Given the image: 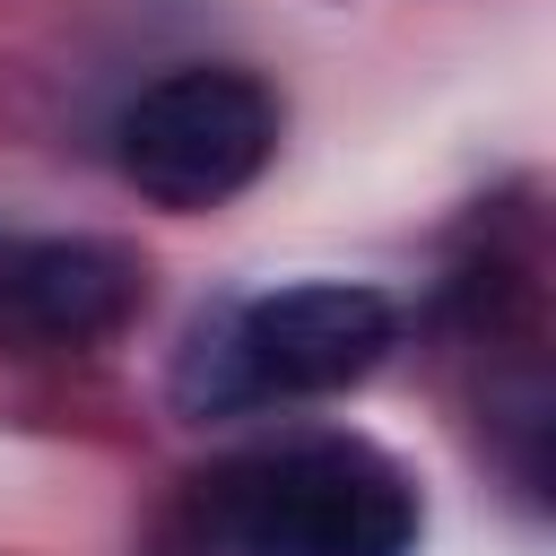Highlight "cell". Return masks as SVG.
<instances>
[{"label": "cell", "instance_id": "obj_4", "mask_svg": "<svg viewBox=\"0 0 556 556\" xmlns=\"http://www.w3.org/2000/svg\"><path fill=\"white\" fill-rule=\"evenodd\" d=\"M148 304V269L122 243L96 235H35L0 252V348L17 356H70L113 339Z\"/></svg>", "mask_w": 556, "mask_h": 556}, {"label": "cell", "instance_id": "obj_2", "mask_svg": "<svg viewBox=\"0 0 556 556\" xmlns=\"http://www.w3.org/2000/svg\"><path fill=\"white\" fill-rule=\"evenodd\" d=\"M243 556H417V486L356 434H304L226 478Z\"/></svg>", "mask_w": 556, "mask_h": 556}, {"label": "cell", "instance_id": "obj_3", "mask_svg": "<svg viewBox=\"0 0 556 556\" xmlns=\"http://www.w3.org/2000/svg\"><path fill=\"white\" fill-rule=\"evenodd\" d=\"M278 148V104L252 70H165L156 87L130 96V113L113 122V156L122 174L156 200V208H217L235 200Z\"/></svg>", "mask_w": 556, "mask_h": 556}, {"label": "cell", "instance_id": "obj_1", "mask_svg": "<svg viewBox=\"0 0 556 556\" xmlns=\"http://www.w3.org/2000/svg\"><path fill=\"white\" fill-rule=\"evenodd\" d=\"M391 348H400V304L382 287L321 278V287H278V295L226 313L217 330H200L174 391L200 417L243 408V400H321V391L365 382Z\"/></svg>", "mask_w": 556, "mask_h": 556}]
</instances>
